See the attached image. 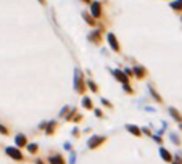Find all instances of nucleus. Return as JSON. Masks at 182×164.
Returning <instances> with one entry per match:
<instances>
[{"instance_id": "f257e3e1", "label": "nucleus", "mask_w": 182, "mask_h": 164, "mask_svg": "<svg viewBox=\"0 0 182 164\" xmlns=\"http://www.w3.org/2000/svg\"><path fill=\"white\" fill-rule=\"evenodd\" d=\"M105 140H106V137H103V135H92L90 138L87 140V147L89 148H92V150H94V148H98L100 147V145H103V143H105Z\"/></svg>"}, {"instance_id": "f03ea898", "label": "nucleus", "mask_w": 182, "mask_h": 164, "mask_svg": "<svg viewBox=\"0 0 182 164\" xmlns=\"http://www.w3.org/2000/svg\"><path fill=\"white\" fill-rule=\"evenodd\" d=\"M74 89H76L79 93H84V84H82V73L76 68L74 71Z\"/></svg>"}, {"instance_id": "7ed1b4c3", "label": "nucleus", "mask_w": 182, "mask_h": 164, "mask_svg": "<svg viewBox=\"0 0 182 164\" xmlns=\"http://www.w3.org/2000/svg\"><path fill=\"white\" fill-rule=\"evenodd\" d=\"M5 153L8 154L10 158H13V159H16V161H23L24 159V156H23V153L18 148H13V147H7L5 148Z\"/></svg>"}, {"instance_id": "20e7f679", "label": "nucleus", "mask_w": 182, "mask_h": 164, "mask_svg": "<svg viewBox=\"0 0 182 164\" xmlns=\"http://www.w3.org/2000/svg\"><path fill=\"white\" fill-rule=\"evenodd\" d=\"M113 76L121 82V84H129V76H127L124 71H119V69H115L113 71Z\"/></svg>"}, {"instance_id": "39448f33", "label": "nucleus", "mask_w": 182, "mask_h": 164, "mask_svg": "<svg viewBox=\"0 0 182 164\" xmlns=\"http://www.w3.org/2000/svg\"><path fill=\"white\" fill-rule=\"evenodd\" d=\"M106 40H108V44H110V47H111L113 52H119V42H118V39H116L115 34L110 32V34L106 35Z\"/></svg>"}, {"instance_id": "423d86ee", "label": "nucleus", "mask_w": 182, "mask_h": 164, "mask_svg": "<svg viewBox=\"0 0 182 164\" xmlns=\"http://www.w3.org/2000/svg\"><path fill=\"white\" fill-rule=\"evenodd\" d=\"M90 13H92V16H95V18L102 16V5H100V2H92Z\"/></svg>"}, {"instance_id": "0eeeda50", "label": "nucleus", "mask_w": 182, "mask_h": 164, "mask_svg": "<svg viewBox=\"0 0 182 164\" xmlns=\"http://www.w3.org/2000/svg\"><path fill=\"white\" fill-rule=\"evenodd\" d=\"M89 40L94 42V44H100V42H102V31H100V29L92 31L90 34H89Z\"/></svg>"}, {"instance_id": "6e6552de", "label": "nucleus", "mask_w": 182, "mask_h": 164, "mask_svg": "<svg viewBox=\"0 0 182 164\" xmlns=\"http://www.w3.org/2000/svg\"><path fill=\"white\" fill-rule=\"evenodd\" d=\"M15 143H16L18 148L28 147V138H26L24 134H16V137H15Z\"/></svg>"}, {"instance_id": "1a4fd4ad", "label": "nucleus", "mask_w": 182, "mask_h": 164, "mask_svg": "<svg viewBox=\"0 0 182 164\" xmlns=\"http://www.w3.org/2000/svg\"><path fill=\"white\" fill-rule=\"evenodd\" d=\"M126 130H127L129 134H132V135H135V137H140L142 134H144L140 127L134 126V124H127V126H126Z\"/></svg>"}, {"instance_id": "9d476101", "label": "nucleus", "mask_w": 182, "mask_h": 164, "mask_svg": "<svg viewBox=\"0 0 182 164\" xmlns=\"http://www.w3.org/2000/svg\"><path fill=\"white\" fill-rule=\"evenodd\" d=\"M168 113L171 114V118H172V119H176V121L182 122V114H181V113H179L177 109L174 108V106H169V108H168Z\"/></svg>"}, {"instance_id": "9b49d317", "label": "nucleus", "mask_w": 182, "mask_h": 164, "mask_svg": "<svg viewBox=\"0 0 182 164\" xmlns=\"http://www.w3.org/2000/svg\"><path fill=\"white\" fill-rule=\"evenodd\" d=\"M160 156H161V159L166 161V163H171L172 161V154L169 153L166 148H160Z\"/></svg>"}, {"instance_id": "f8f14e48", "label": "nucleus", "mask_w": 182, "mask_h": 164, "mask_svg": "<svg viewBox=\"0 0 182 164\" xmlns=\"http://www.w3.org/2000/svg\"><path fill=\"white\" fill-rule=\"evenodd\" d=\"M134 76L137 77V79H142V77H145V68H142V66H134Z\"/></svg>"}, {"instance_id": "ddd939ff", "label": "nucleus", "mask_w": 182, "mask_h": 164, "mask_svg": "<svg viewBox=\"0 0 182 164\" xmlns=\"http://www.w3.org/2000/svg\"><path fill=\"white\" fill-rule=\"evenodd\" d=\"M49 163H50V164H65V158H61L60 154L49 156Z\"/></svg>"}, {"instance_id": "4468645a", "label": "nucleus", "mask_w": 182, "mask_h": 164, "mask_svg": "<svg viewBox=\"0 0 182 164\" xmlns=\"http://www.w3.org/2000/svg\"><path fill=\"white\" fill-rule=\"evenodd\" d=\"M55 127H56V122H55V121H50V122H47V126H45V134H47V135L53 134Z\"/></svg>"}, {"instance_id": "2eb2a0df", "label": "nucleus", "mask_w": 182, "mask_h": 164, "mask_svg": "<svg viewBox=\"0 0 182 164\" xmlns=\"http://www.w3.org/2000/svg\"><path fill=\"white\" fill-rule=\"evenodd\" d=\"M26 150H28V153L31 154H35L39 151V145L37 143H28V147H26Z\"/></svg>"}, {"instance_id": "dca6fc26", "label": "nucleus", "mask_w": 182, "mask_h": 164, "mask_svg": "<svg viewBox=\"0 0 182 164\" xmlns=\"http://www.w3.org/2000/svg\"><path fill=\"white\" fill-rule=\"evenodd\" d=\"M82 106H84L85 109H92L94 108V103H92V100L89 97H84L82 98Z\"/></svg>"}, {"instance_id": "f3484780", "label": "nucleus", "mask_w": 182, "mask_h": 164, "mask_svg": "<svg viewBox=\"0 0 182 164\" xmlns=\"http://www.w3.org/2000/svg\"><path fill=\"white\" fill-rule=\"evenodd\" d=\"M148 90H150L151 97H153V98H155V100H156V101H158V103H161V101H163V98H161V97H160V95H158V92H156V90H155V89H153V87H151V85H150V87H148Z\"/></svg>"}, {"instance_id": "a211bd4d", "label": "nucleus", "mask_w": 182, "mask_h": 164, "mask_svg": "<svg viewBox=\"0 0 182 164\" xmlns=\"http://www.w3.org/2000/svg\"><path fill=\"white\" fill-rule=\"evenodd\" d=\"M171 8L176 10V11H181L182 10V0H174V2L171 3Z\"/></svg>"}, {"instance_id": "6ab92c4d", "label": "nucleus", "mask_w": 182, "mask_h": 164, "mask_svg": "<svg viewBox=\"0 0 182 164\" xmlns=\"http://www.w3.org/2000/svg\"><path fill=\"white\" fill-rule=\"evenodd\" d=\"M87 87L90 89L92 92H98V87H97V84H95L94 80H90V79L87 80Z\"/></svg>"}, {"instance_id": "aec40b11", "label": "nucleus", "mask_w": 182, "mask_h": 164, "mask_svg": "<svg viewBox=\"0 0 182 164\" xmlns=\"http://www.w3.org/2000/svg\"><path fill=\"white\" fill-rule=\"evenodd\" d=\"M169 138L172 140V143H174V145H177V147L181 145V138H179V137L176 135V134H169Z\"/></svg>"}, {"instance_id": "412c9836", "label": "nucleus", "mask_w": 182, "mask_h": 164, "mask_svg": "<svg viewBox=\"0 0 182 164\" xmlns=\"http://www.w3.org/2000/svg\"><path fill=\"white\" fill-rule=\"evenodd\" d=\"M82 16H84V19H85V21H87L90 26H94V24H95L94 18H90V16H89V13H82Z\"/></svg>"}, {"instance_id": "4be33fe9", "label": "nucleus", "mask_w": 182, "mask_h": 164, "mask_svg": "<svg viewBox=\"0 0 182 164\" xmlns=\"http://www.w3.org/2000/svg\"><path fill=\"white\" fill-rule=\"evenodd\" d=\"M74 159H76V153L71 150L69 151V164H74Z\"/></svg>"}, {"instance_id": "5701e85b", "label": "nucleus", "mask_w": 182, "mask_h": 164, "mask_svg": "<svg viewBox=\"0 0 182 164\" xmlns=\"http://www.w3.org/2000/svg\"><path fill=\"white\" fill-rule=\"evenodd\" d=\"M123 89H124V92H129V93H132V87H131L129 84H123Z\"/></svg>"}, {"instance_id": "b1692460", "label": "nucleus", "mask_w": 182, "mask_h": 164, "mask_svg": "<svg viewBox=\"0 0 182 164\" xmlns=\"http://www.w3.org/2000/svg\"><path fill=\"white\" fill-rule=\"evenodd\" d=\"M0 134H2V135H7L8 134V129L5 126H2V124H0Z\"/></svg>"}, {"instance_id": "393cba45", "label": "nucleus", "mask_w": 182, "mask_h": 164, "mask_svg": "<svg viewBox=\"0 0 182 164\" xmlns=\"http://www.w3.org/2000/svg\"><path fill=\"white\" fill-rule=\"evenodd\" d=\"M102 105L108 106V108H113V105H111V103H110V101H108V100H106V98H102Z\"/></svg>"}, {"instance_id": "a878e982", "label": "nucleus", "mask_w": 182, "mask_h": 164, "mask_svg": "<svg viewBox=\"0 0 182 164\" xmlns=\"http://www.w3.org/2000/svg\"><path fill=\"white\" fill-rule=\"evenodd\" d=\"M124 73H126L127 76H129V77H131V76H134V71L131 69V68H126V69H124Z\"/></svg>"}, {"instance_id": "bb28decb", "label": "nucleus", "mask_w": 182, "mask_h": 164, "mask_svg": "<svg viewBox=\"0 0 182 164\" xmlns=\"http://www.w3.org/2000/svg\"><path fill=\"white\" fill-rule=\"evenodd\" d=\"M81 119H82V116H81V114H74V118L71 119V121H74V122H79Z\"/></svg>"}, {"instance_id": "cd10ccee", "label": "nucleus", "mask_w": 182, "mask_h": 164, "mask_svg": "<svg viewBox=\"0 0 182 164\" xmlns=\"http://www.w3.org/2000/svg\"><path fill=\"white\" fill-rule=\"evenodd\" d=\"M63 148H65L66 151H71V143H69V142H66V143L63 145Z\"/></svg>"}, {"instance_id": "c85d7f7f", "label": "nucleus", "mask_w": 182, "mask_h": 164, "mask_svg": "<svg viewBox=\"0 0 182 164\" xmlns=\"http://www.w3.org/2000/svg\"><path fill=\"white\" fill-rule=\"evenodd\" d=\"M151 137H153V140H156L158 143H163V140H161V137H160V135H151Z\"/></svg>"}, {"instance_id": "c756f323", "label": "nucleus", "mask_w": 182, "mask_h": 164, "mask_svg": "<svg viewBox=\"0 0 182 164\" xmlns=\"http://www.w3.org/2000/svg\"><path fill=\"white\" fill-rule=\"evenodd\" d=\"M94 113H95V116H97V118H102V116H103V113L100 111V109H95Z\"/></svg>"}, {"instance_id": "7c9ffc66", "label": "nucleus", "mask_w": 182, "mask_h": 164, "mask_svg": "<svg viewBox=\"0 0 182 164\" xmlns=\"http://www.w3.org/2000/svg\"><path fill=\"white\" fill-rule=\"evenodd\" d=\"M73 135H74V137L79 135V129H77V127H74V129H73Z\"/></svg>"}, {"instance_id": "2f4dec72", "label": "nucleus", "mask_w": 182, "mask_h": 164, "mask_svg": "<svg viewBox=\"0 0 182 164\" xmlns=\"http://www.w3.org/2000/svg\"><path fill=\"white\" fill-rule=\"evenodd\" d=\"M35 164H44V161L42 159H37V161H35Z\"/></svg>"}, {"instance_id": "473e14b6", "label": "nucleus", "mask_w": 182, "mask_h": 164, "mask_svg": "<svg viewBox=\"0 0 182 164\" xmlns=\"http://www.w3.org/2000/svg\"><path fill=\"white\" fill-rule=\"evenodd\" d=\"M40 3H42V5H45V0H40Z\"/></svg>"}, {"instance_id": "72a5a7b5", "label": "nucleus", "mask_w": 182, "mask_h": 164, "mask_svg": "<svg viewBox=\"0 0 182 164\" xmlns=\"http://www.w3.org/2000/svg\"><path fill=\"white\" fill-rule=\"evenodd\" d=\"M84 2H85V3H90V0H84Z\"/></svg>"}, {"instance_id": "f704fd0d", "label": "nucleus", "mask_w": 182, "mask_h": 164, "mask_svg": "<svg viewBox=\"0 0 182 164\" xmlns=\"http://www.w3.org/2000/svg\"><path fill=\"white\" fill-rule=\"evenodd\" d=\"M172 164H182V163H177V161H176V163H172Z\"/></svg>"}, {"instance_id": "c9c22d12", "label": "nucleus", "mask_w": 182, "mask_h": 164, "mask_svg": "<svg viewBox=\"0 0 182 164\" xmlns=\"http://www.w3.org/2000/svg\"><path fill=\"white\" fill-rule=\"evenodd\" d=\"M181 129H182V122H181Z\"/></svg>"}, {"instance_id": "e433bc0d", "label": "nucleus", "mask_w": 182, "mask_h": 164, "mask_svg": "<svg viewBox=\"0 0 182 164\" xmlns=\"http://www.w3.org/2000/svg\"><path fill=\"white\" fill-rule=\"evenodd\" d=\"M181 21H182V16H181Z\"/></svg>"}]
</instances>
